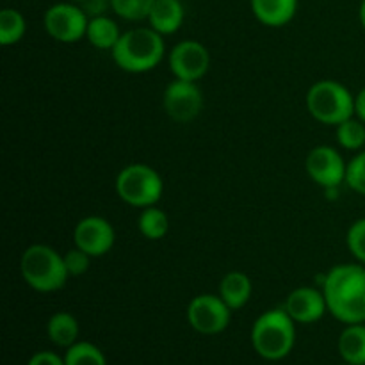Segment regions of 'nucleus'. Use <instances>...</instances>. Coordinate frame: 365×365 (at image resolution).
I'll list each match as a JSON object with an SVG mask.
<instances>
[{
	"label": "nucleus",
	"instance_id": "18",
	"mask_svg": "<svg viewBox=\"0 0 365 365\" xmlns=\"http://www.w3.org/2000/svg\"><path fill=\"white\" fill-rule=\"evenodd\" d=\"M86 38L95 48L98 50H113L116 46L118 39L121 38V32L118 29L116 21L110 20L109 16H96L89 18L88 32Z\"/></svg>",
	"mask_w": 365,
	"mask_h": 365
},
{
	"label": "nucleus",
	"instance_id": "22",
	"mask_svg": "<svg viewBox=\"0 0 365 365\" xmlns=\"http://www.w3.org/2000/svg\"><path fill=\"white\" fill-rule=\"evenodd\" d=\"M337 143L344 150L359 152L365 145V123L360 118L353 116L337 125Z\"/></svg>",
	"mask_w": 365,
	"mask_h": 365
},
{
	"label": "nucleus",
	"instance_id": "2",
	"mask_svg": "<svg viewBox=\"0 0 365 365\" xmlns=\"http://www.w3.org/2000/svg\"><path fill=\"white\" fill-rule=\"evenodd\" d=\"M166 46L163 34L152 27H138L123 32L110 50L113 61L128 73H145L163 61Z\"/></svg>",
	"mask_w": 365,
	"mask_h": 365
},
{
	"label": "nucleus",
	"instance_id": "10",
	"mask_svg": "<svg viewBox=\"0 0 365 365\" xmlns=\"http://www.w3.org/2000/svg\"><path fill=\"white\" fill-rule=\"evenodd\" d=\"M305 168L309 177L323 189L341 187L346 182L348 164L341 153L331 146H316L307 155Z\"/></svg>",
	"mask_w": 365,
	"mask_h": 365
},
{
	"label": "nucleus",
	"instance_id": "20",
	"mask_svg": "<svg viewBox=\"0 0 365 365\" xmlns=\"http://www.w3.org/2000/svg\"><path fill=\"white\" fill-rule=\"evenodd\" d=\"M138 228L146 239H150V241H159V239L166 237L168 232H170V217L159 207H146L139 214Z\"/></svg>",
	"mask_w": 365,
	"mask_h": 365
},
{
	"label": "nucleus",
	"instance_id": "24",
	"mask_svg": "<svg viewBox=\"0 0 365 365\" xmlns=\"http://www.w3.org/2000/svg\"><path fill=\"white\" fill-rule=\"evenodd\" d=\"M155 0H110L114 14L128 21L148 20V14Z\"/></svg>",
	"mask_w": 365,
	"mask_h": 365
},
{
	"label": "nucleus",
	"instance_id": "3",
	"mask_svg": "<svg viewBox=\"0 0 365 365\" xmlns=\"http://www.w3.org/2000/svg\"><path fill=\"white\" fill-rule=\"evenodd\" d=\"M294 321L285 309L264 312L253 323L252 346L266 360H282L292 351L296 341Z\"/></svg>",
	"mask_w": 365,
	"mask_h": 365
},
{
	"label": "nucleus",
	"instance_id": "17",
	"mask_svg": "<svg viewBox=\"0 0 365 365\" xmlns=\"http://www.w3.org/2000/svg\"><path fill=\"white\" fill-rule=\"evenodd\" d=\"M339 353L349 365H365V323L348 324L339 337Z\"/></svg>",
	"mask_w": 365,
	"mask_h": 365
},
{
	"label": "nucleus",
	"instance_id": "15",
	"mask_svg": "<svg viewBox=\"0 0 365 365\" xmlns=\"http://www.w3.org/2000/svg\"><path fill=\"white\" fill-rule=\"evenodd\" d=\"M257 20L266 27H284L298 11V0H250Z\"/></svg>",
	"mask_w": 365,
	"mask_h": 365
},
{
	"label": "nucleus",
	"instance_id": "33",
	"mask_svg": "<svg viewBox=\"0 0 365 365\" xmlns=\"http://www.w3.org/2000/svg\"><path fill=\"white\" fill-rule=\"evenodd\" d=\"M344 365H349V364H344Z\"/></svg>",
	"mask_w": 365,
	"mask_h": 365
},
{
	"label": "nucleus",
	"instance_id": "19",
	"mask_svg": "<svg viewBox=\"0 0 365 365\" xmlns=\"http://www.w3.org/2000/svg\"><path fill=\"white\" fill-rule=\"evenodd\" d=\"M46 334H48V339L53 344L68 349L70 346H73L77 342L78 323L71 314L57 312L48 319Z\"/></svg>",
	"mask_w": 365,
	"mask_h": 365
},
{
	"label": "nucleus",
	"instance_id": "5",
	"mask_svg": "<svg viewBox=\"0 0 365 365\" xmlns=\"http://www.w3.org/2000/svg\"><path fill=\"white\" fill-rule=\"evenodd\" d=\"M310 116L323 125H341L355 116V96L337 81H319L307 93Z\"/></svg>",
	"mask_w": 365,
	"mask_h": 365
},
{
	"label": "nucleus",
	"instance_id": "30",
	"mask_svg": "<svg viewBox=\"0 0 365 365\" xmlns=\"http://www.w3.org/2000/svg\"><path fill=\"white\" fill-rule=\"evenodd\" d=\"M355 116L360 118L365 123V86L355 96Z\"/></svg>",
	"mask_w": 365,
	"mask_h": 365
},
{
	"label": "nucleus",
	"instance_id": "8",
	"mask_svg": "<svg viewBox=\"0 0 365 365\" xmlns=\"http://www.w3.org/2000/svg\"><path fill=\"white\" fill-rule=\"evenodd\" d=\"M230 307L221 296L200 294L187 307V321L192 330L202 335H217L230 324Z\"/></svg>",
	"mask_w": 365,
	"mask_h": 365
},
{
	"label": "nucleus",
	"instance_id": "28",
	"mask_svg": "<svg viewBox=\"0 0 365 365\" xmlns=\"http://www.w3.org/2000/svg\"><path fill=\"white\" fill-rule=\"evenodd\" d=\"M81 7L88 14V18L103 16L107 9H110V0H86L81 4Z\"/></svg>",
	"mask_w": 365,
	"mask_h": 365
},
{
	"label": "nucleus",
	"instance_id": "27",
	"mask_svg": "<svg viewBox=\"0 0 365 365\" xmlns=\"http://www.w3.org/2000/svg\"><path fill=\"white\" fill-rule=\"evenodd\" d=\"M64 257V264H66V269L70 277H81L86 271L89 269V262H91V257L86 252H82L81 248L75 246L73 250L66 252Z\"/></svg>",
	"mask_w": 365,
	"mask_h": 365
},
{
	"label": "nucleus",
	"instance_id": "14",
	"mask_svg": "<svg viewBox=\"0 0 365 365\" xmlns=\"http://www.w3.org/2000/svg\"><path fill=\"white\" fill-rule=\"evenodd\" d=\"M185 18L180 0H155L148 14V24L153 31L168 36L175 34L182 27Z\"/></svg>",
	"mask_w": 365,
	"mask_h": 365
},
{
	"label": "nucleus",
	"instance_id": "26",
	"mask_svg": "<svg viewBox=\"0 0 365 365\" xmlns=\"http://www.w3.org/2000/svg\"><path fill=\"white\" fill-rule=\"evenodd\" d=\"M346 184H348L355 192L365 196V150L356 153V155L348 163Z\"/></svg>",
	"mask_w": 365,
	"mask_h": 365
},
{
	"label": "nucleus",
	"instance_id": "9",
	"mask_svg": "<svg viewBox=\"0 0 365 365\" xmlns=\"http://www.w3.org/2000/svg\"><path fill=\"white\" fill-rule=\"evenodd\" d=\"M163 106L168 116L177 123H189L203 109V95L196 82L175 78L166 86Z\"/></svg>",
	"mask_w": 365,
	"mask_h": 365
},
{
	"label": "nucleus",
	"instance_id": "7",
	"mask_svg": "<svg viewBox=\"0 0 365 365\" xmlns=\"http://www.w3.org/2000/svg\"><path fill=\"white\" fill-rule=\"evenodd\" d=\"M89 18L81 6L75 4H53L43 18L46 32L59 43H77L86 38Z\"/></svg>",
	"mask_w": 365,
	"mask_h": 365
},
{
	"label": "nucleus",
	"instance_id": "1",
	"mask_svg": "<svg viewBox=\"0 0 365 365\" xmlns=\"http://www.w3.org/2000/svg\"><path fill=\"white\" fill-rule=\"evenodd\" d=\"M328 312L344 324L365 323V266L339 264L323 280Z\"/></svg>",
	"mask_w": 365,
	"mask_h": 365
},
{
	"label": "nucleus",
	"instance_id": "4",
	"mask_svg": "<svg viewBox=\"0 0 365 365\" xmlns=\"http://www.w3.org/2000/svg\"><path fill=\"white\" fill-rule=\"evenodd\" d=\"M21 278L38 292H56L66 285L70 278L64 257L46 245H32L20 260Z\"/></svg>",
	"mask_w": 365,
	"mask_h": 365
},
{
	"label": "nucleus",
	"instance_id": "32",
	"mask_svg": "<svg viewBox=\"0 0 365 365\" xmlns=\"http://www.w3.org/2000/svg\"><path fill=\"white\" fill-rule=\"evenodd\" d=\"M73 2H78V4H82V2H86V0H73Z\"/></svg>",
	"mask_w": 365,
	"mask_h": 365
},
{
	"label": "nucleus",
	"instance_id": "13",
	"mask_svg": "<svg viewBox=\"0 0 365 365\" xmlns=\"http://www.w3.org/2000/svg\"><path fill=\"white\" fill-rule=\"evenodd\" d=\"M284 309L294 323L312 324L327 314L328 305L323 291L314 287H298L287 296Z\"/></svg>",
	"mask_w": 365,
	"mask_h": 365
},
{
	"label": "nucleus",
	"instance_id": "11",
	"mask_svg": "<svg viewBox=\"0 0 365 365\" xmlns=\"http://www.w3.org/2000/svg\"><path fill=\"white\" fill-rule=\"evenodd\" d=\"M210 53L195 39L177 43L170 53V70L175 78L196 82L209 71Z\"/></svg>",
	"mask_w": 365,
	"mask_h": 365
},
{
	"label": "nucleus",
	"instance_id": "16",
	"mask_svg": "<svg viewBox=\"0 0 365 365\" xmlns=\"http://www.w3.org/2000/svg\"><path fill=\"white\" fill-rule=\"evenodd\" d=\"M253 292L252 280L248 274L241 273V271H230L223 277L220 284V296L230 310H239L250 302Z\"/></svg>",
	"mask_w": 365,
	"mask_h": 365
},
{
	"label": "nucleus",
	"instance_id": "12",
	"mask_svg": "<svg viewBox=\"0 0 365 365\" xmlns=\"http://www.w3.org/2000/svg\"><path fill=\"white\" fill-rule=\"evenodd\" d=\"M73 241L77 248L88 253L91 259L110 252L116 241L113 225L100 216H88L77 223L73 230Z\"/></svg>",
	"mask_w": 365,
	"mask_h": 365
},
{
	"label": "nucleus",
	"instance_id": "29",
	"mask_svg": "<svg viewBox=\"0 0 365 365\" xmlns=\"http://www.w3.org/2000/svg\"><path fill=\"white\" fill-rule=\"evenodd\" d=\"M27 365H66V364H64V359L57 356L56 353L39 351L31 356V360H29Z\"/></svg>",
	"mask_w": 365,
	"mask_h": 365
},
{
	"label": "nucleus",
	"instance_id": "31",
	"mask_svg": "<svg viewBox=\"0 0 365 365\" xmlns=\"http://www.w3.org/2000/svg\"><path fill=\"white\" fill-rule=\"evenodd\" d=\"M359 18H360V24H362V29L365 31V0H362V2H360Z\"/></svg>",
	"mask_w": 365,
	"mask_h": 365
},
{
	"label": "nucleus",
	"instance_id": "6",
	"mask_svg": "<svg viewBox=\"0 0 365 365\" xmlns=\"http://www.w3.org/2000/svg\"><path fill=\"white\" fill-rule=\"evenodd\" d=\"M164 191L160 175L148 164H128L118 173L116 192L125 203L139 209L155 205Z\"/></svg>",
	"mask_w": 365,
	"mask_h": 365
},
{
	"label": "nucleus",
	"instance_id": "21",
	"mask_svg": "<svg viewBox=\"0 0 365 365\" xmlns=\"http://www.w3.org/2000/svg\"><path fill=\"white\" fill-rule=\"evenodd\" d=\"M25 31H27V24L20 11L11 9V7L0 11V45H16L25 36Z\"/></svg>",
	"mask_w": 365,
	"mask_h": 365
},
{
	"label": "nucleus",
	"instance_id": "23",
	"mask_svg": "<svg viewBox=\"0 0 365 365\" xmlns=\"http://www.w3.org/2000/svg\"><path fill=\"white\" fill-rule=\"evenodd\" d=\"M66 365H107L103 353L91 342H75L64 355Z\"/></svg>",
	"mask_w": 365,
	"mask_h": 365
},
{
	"label": "nucleus",
	"instance_id": "25",
	"mask_svg": "<svg viewBox=\"0 0 365 365\" xmlns=\"http://www.w3.org/2000/svg\"><path fill=\"white\" fill-rule=\"evenodd\" d=\"M346 245L349 253L365 266V217L356 220L346 234Z\"/></svg>",
	"mask_w": 365,
	"mask_h": 365
}]
</instances>
